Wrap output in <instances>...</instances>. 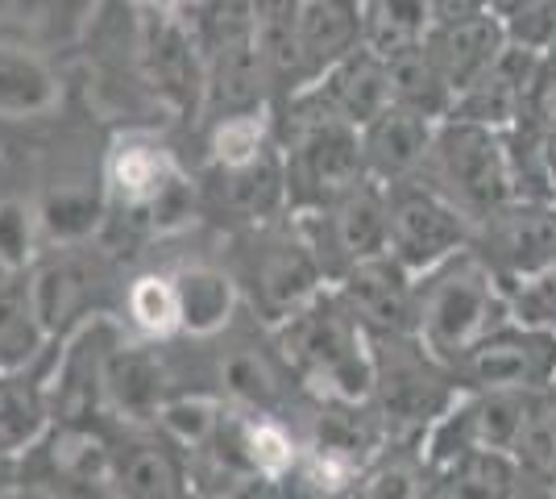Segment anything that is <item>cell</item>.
I'll use <instances>...</instances> for the list:
<instances>
[{"label":"cell","mask_w":556,"mask_h":499,"mask_svg":"<svg viewBox=\"0 0 556 499\" xmlns=\"http://www.w3.org/2000/svg\"><path fill=\"white\" fill-rule=\"evenodd\" d=\"M170 396L166 391L163 358L154 354V341L141 337H121L100 371V408L121 421V428L154 425L159 408Z\"/></svg>","instance_id":"obj_13"},{"label":"cell","mask_w":556,"mask_h":499,"mask_svg":"<svg viewBox=\"0 0 556 499\" xmlns=\"http://www.w3.org/2000/svg\"><path fill=\"white\" fill-rule=\"evenodd\" d=\"M553 391H556V387H553Z\"/></svg>","instance_id":"obj_53"},{"label":"cell","mask_w":556,"mask_h":499,"mask_svg":"<svg viewBox=\"0 0 556 499\" xmlns=\"http://www.w3.org/2000/svg\"><path fill=\"white\" fill-rule=\"evenodd\" d=\"M50 496L54 499H121V491H116L113 475H109V478H63V483L50 487Z\"/></svg>","instance_id":"obj_47"},{"label":"cell","mask_w":556,"mask_h":499,"mask_svg":"<svg viewBox=\"0 0 556 499\" xmlns=\"http://www.w3.org/2000/svg\"><path fill=\"white\" fill-rule=\"evenodd\" d=\"M507 296H510V316H515V321L556 333V262L544 266L532 279L515 284Z\"/></svg>","instance_id":"obj_45"},{"label":"cell","mask_w":556,"mask_h":499,"mask_svg":"<svg viewBox=\"0 0 556 499\" xmlns=\"http://www.w3.org/2000/svg\"><path fill=\"white\" fill-rule=\"evenodd\" d=\"M232 441H237V453L245 466H254L257 475L282 478L291 475V466L300 462V437L287 428V421L278 416H245L232 408Z\"/></svg>","instance_id":"obj_33"},{"label":"cell","mask_w":556,"mask_h":499,"mask_svg":"<svg viewBox=\"0 0 556 499\" xmlns=\"http://www.w3.org/2000/svg\"><path fill=\"white\" fill-rule=\"evenodd\" d=\"M282 171H287V200L291 213H312L332 196L366 179L362 163V129L328 113L312 92L287 96L282 117Z\"/></svg>","instance_id":"obj_3"},{"label":"cell","mask_w":556,"mask_h":499,"mask_svg":"<svg viewBox=\"0 0 556 499\" xmlns=\"http://www.w3.org/2000/svg\"><path fill=\"white\" fill-rule=\"evenodd\" d=\"M0 499H54V496H50V487H34V483H22V487H9V491H0Z\"/></svg>","instance_id":"obj_49"},{"label":"cell","mask_w":556,"mask_h":499,"mask_svg":"<svg viewBox=\"0 0 556 499\" xmlns=\"http://www.w3.org/2000/svg\"><path fill=\"white\" fill-rule=\"evenodd\" d=\"M332 287L370 337L416 333V275L394 254L353 262Z\"/></svg>","instance_id":"obj_12"},{"label":"cell","mask_w":556,"mask_h":499,"mask_svg":"<svg viewBox=\"0 0 556 499\" xmlns=\"http://www.w3.org/2000/svg\"><path fill=\"white\" fill-rule=\"evenodd\" d=\"M175 171L179 163L170 159L163 142H154L146 134H125V138H116L104 159V191H109L113 209L141 216Z\"/></svg>","instance_id":"obj_22"},{"label":"cell","mask_w":556,"mask_h":499,"mask_svg":"<svg viewBox=\"0 0 556 499\" xmlns=\"http://www.w3.org/2000/svg\"><path fill=\"white\" fill-rule=\"evenodd\" d=\"M303 92H312L328 113L349 121L353 129H366L370 121H378L391 109V67L374 50L357 47Z\"/></svg>","instance_id":"obj_18"},{"label":"cell","mask_w":556,"mask_h":499,"mask_svg":"<svg viewBox=\"0 0 556 499\" xmlns=\"http://www.w3.org/2000/svg\"><path fill=\"white\" fill-rule=\"evenodd\" d=\"M374 387L370 408L391 441H416L462 400L453 366L437 358L416 333L370 337Z\"/></svg>","instance_id":"obj_4"},{"label":"cell","mask_w":556,"mask_h":499,"mask_svg":"<svg viewBox=\"0 0 556 499\" xmlns=\"http://www.w3.org/2000/svg\"><path fill=\"white\" fill-rule=\"evenodd\" d=\"M42 446L50 450V475H54V483L113 475V441L92 425H54Z\"/></svg>","instance_id":"obj_38"},{"label":"cell","mask_w":556,"mask_h":499,"mask_svg":"<svg viewBox=\"0 0 556 499\" xmlns=\"http://www.w3.org/2000/svg\"><path fill=\"white\" fill-rule=\"evenodd\" d=\"M424 47L448 79L453 96H462L498 63V54L507 50V29L490 9H478V13H462V17H437Z\"/></svg>","instance_id":"obj_14"},{"label":"cell","mask_w":556,"mask_h":499,"mask_svg":"<svg viewBox=\"0 0 556 499\" xmlns=\"http://www.w3.org/2000/svg\"><path fill=\"white\" fill-rule=\"evenodd\" d=\"M490 13L515 47L548 50L556 42V0H490Z\"/></svg>","instance_id":"obj_44"},{"label":"cell","mask_w":556,"mask_h":499,"mask_svg":"<svg viewBox=\"0 0 556 499\" xmlns=\"http://www.w3.org/2000/svg\"><path fill=\"white\" fill-rule=\"evenodd\" d=\"M428 478L432 471L416 441H387L378 458L357 475L349 499H419Z\"/></svg>","instance_id":"obj_36"},{"label":"cell","mask_w":556,"mask_h":499,"mask_svg":"<svg viewBox=\"0 0 556 499\" xmlns=\"http://www.w3.org/2000/svg\"><path fill=\"white\" fill-rule=\"evenodd\" d=\"M138 221L150 229V238H179L200 221V188L191 184L184 166L159 188V196L146 204V213Z\"/></svg>","instance_id":"obj_43"},{"label":"cell","mask_w":556,"mask_h":499,"mask_svg":"<svg viewBox=\"0 0 556 499\" xmlns=\"http://www.w3.org/2000/svg\"><path fill=\"white\" fill-rule=\"evenodd\" d=\"M38 204V225H42V241L54 250H79L104 229V221L113 213V200L100 184H59L47 188Z\"/></svg>","instance_id":"obj_25"},{"label":"cell","mask_w":556,"mask_h":499,"mask_svg":"<svg viewBox=\"0 0 556 499\" xmlns=\"http://www.w3.org/2000/svg\"><path fill=\"white\" fill-rule=\"evenodd\" d=\"M328 284H337L353 262L387 254V188L370 175L332 196L312 213H291Z\"/></svg>","instance_id":"obj_6"},{"label":"cell","mask_w":556,"mask_h":499,"mask_svg":"<svg viewBox=\"0 0 556 499\" xmlns=\"http://www.w3.org/2000/svg\"><path fill=\"white\" fill-rule=\"evenodd\" d=\"M462 391H523L544 396L556 387V333L503 321L453 366Z\"/></svg>","instance_id":"obj_8"},{"label":"cell","mask_w":556,"mask_h":499,"mask_svg":"<svg viewBox=\"0 0 556 499\" xmlns=\"http://www.w3.org/2000/svg\"><path fill=\"white\" fill-rule=\"evenodd\" d=\"M125 325L138 333L141 341H170L179 337V296H175V279L146 271L134 284L125 287Z\"/></svg>","instance_id":"obj_37"},{"label":"cell","mask_w":556,"mask_h":499,"mask_svg":"<svg viewBox=\"0 0 556 499\" xmlns=\"http://www.w3.org/2000/svg\"><path fill=\"white\" fill-rule=\"evenodd\" d=\"M29 279V296H34V309H38V321L47 337H67L84 312V296H88V275L75 266L71 259H50V262H34V271H25Z\"/></svg>","instance_id":"obj_31"},{"label":"cell","mask_w":556,"mask_h":499,"mask_svg":"<svg viewBox=\"0 0 556 499\" xmlns=\"http://www.w3.org/2000/svg\"><path fill=\"white\" fill-rule=\"evenodd\" d=\"M113 483L121 499H187V458L154 425L125 428L113 441Z\"/></svg>","instance_id":"obj_15"},{"label":"cell","mask_w":556,"mask_h":499,"mask_svg":"<svg viewBox=\"0 0 556 499\" xmlns=\"http://www.w3.org/2000/svg\"><path fill=\"white\" fill-rule=\"evenodd\" d=\"M54 428V400L50 379L29 371L0 375V453H29L38 450Z\"/></svg>","instance_id":"obj_26"},{"label":"cell","mask_w":556,"mask_h":499,"mask_svg":"<svg viewBox=\"0 0 556 499\" xmlns=\"http://www.w3.org/2000/svg\"><path fill=\"white\" fill-rule=\"evenodd\" d=\"M387 428L374 416L370 404H337V400H316V412L303 433V450L341 466L345 475H362L378 450L387 446Z\"/></svg>","instance_id":"obj_16"},{"label":"cell","mask_w":556,"mask_h":499,"mask_svg":"<svg viewBox=\"0 0 556 499\" xmlns=\"http://www.w3.org/2000/svg\"><path fill=\"white\" fill-rule=\"evenodd\" d=\"M138 63L166 109L204 113V54L191 42L179 9L146 4L138 25Z\"/></svg>","instance_id":"obj_11"},{"label":"cell","mask_w":556,"mask_h":499,"mask_svg":"<svg viewBox=\"0 0 556 499\" xmlns=\"http://www.w3.org/2000/svg\"><path fill=\"white\" fill-rule=\"evenodd\" d=\"M503 321H510L507 287L473 250L416 279V337L448 366H457Z\"/></svg>","instance_id":"obj_2"},{"label":"cell","mask_w":556,"mask_h":499,"mask_svg":"<svg viewBox=\"0 0 556 499\" xmlns=\"http://www.w3.org/2000/svg\"><path fill=\"white\" fill-rule=\"evenodd\" d=\"M220 400L245 416H278L287 404V387L270 358L250 346H237L220 362Z\"/></svg>","instance_id":"obj_29"},{"label":"cell","mask_w":556,"mask_h":499,"mask_svg":"<svg viewBox=\"0 0 556 499\" xmlns=\"http://www.w3.org/2000/svg\"><path fill=\"white\" fill-rule=\"evenodd\" d=\"M416 179L428 184L437 196H444L473 225L494 213L498 204L515 200L503 129H486L473 121L448 117L437 125L428 159H424Z\"/></svg>","instance_id":"obj_5"},{"label":"cell","mask_w":556,"mask_h":499,"mask_svg":"<svg viewBox=\"0 0 556 499\" xmlns=\"http://www.w3.org/2000/svg\"><path fill=\"white\" fill-rule=\"evenodd\" d=\"M229 412L232 408L220 396H166L159 416H154V428L184 458H195V453H204L220 437Z\"/></svg>","instance_id":"obj_34"},{"label":"cell","mask_w":556,"mask_h":499,"mask_svg":"<svg viewBox=\"0 0 556 499\" xmlns=\"http://www.w3.org/2000/svg\"><path fill=\"white\" fill-rule=\"evenodd\" d=\"M441 475L453 478V487L465 499H515L523 491V483H528V475L515 462V453H503V450L465 453V458H457Z\"/></svg>","instance_id":"obj_39"},{"label":"cell","mask_w":556,"mask_h":499,"mask_svg":"<svg viewBox=\"0 0 556 499\" xmlns=\"http://www.w3.org/2000/svg\"><path fill=\"white\" fill-rule=\"evenodd\" d=\"M270 146H275V138H270V117L266 113H237V117L212 121V171L254 163L257 154H266Z\"/></svg>","instance_id":"obj_42"},{"label":"cell","mask_w":556,"mask_h":499,"mask_svg":"<svg viewBox=\"0 0 556 499\" xmlns=\"http://www.w3.org/2000/svg\"><path fill=\"white\" fill-rule=\"evenodd\" d=\"M170 279H175L179 325L187 337H220L229 329L237 309H241V284L229 271L208 266V262H187Z\"/></svg>","instance_id":"obj_24"},{"label":"cell","mask_w":556,"mask_h":499,"mask_svg":"<svg viewBox=\"0 0 556 499\" xmlns=\"http://www.w3.org/2000/svg\"><path fill=\"white\" fill-rule=\"evenodd\" d=\"M362 47V13L357 0H303L295 17V67L300 92L312 88L328 67H337Z\"/></svg>","instance_id":"obj_17"},{"label":"cell","mask_w":556,"mask_h":499,"mask_svg":"<svg viewBox=\"0 0 556 499\" xmlns=\"http://www.w3.org/2000/svg\"><path fill=\"white\" fill-rule=\"evenodd\" d=\"M254 229L262 234V241H257L254 259L245 262V279H250L257 316L275 329L278 321L303 309L316 291H325L328 279L291 213L282 216V225L270 221V225H254Z\"/></svg>","instance_id":"obj_9"},{"label":"cell","mask_w":556,"mask_h":499,"mask_svg":"<svg viewBox=\"0 0 556 499\" xmlns=\"http://www.w3.org/2000/svg\"><path fill=\"white\" fill-rule=\"evenodd\" d=\"M535 63H540V50L507 42V50L498 54V63L473 88H465L457 96L453 117L486 125V129H510L515 121L523 117V104H528V92H532L535 79Z\"/></svg>","instance_id":"obj_19"},{"label":"cell","mask_w":556,"mask_h":499,"mask_svg":"<svg viewBox=\"0 0 556 499\" xmlns=\"http://www.w3.org/2000/svg\"><path fill=\"white\" fill-rule=\"evenodd\" d=\"M270 92H275V79H270L257 38L220 50L204 63V113L212 121L237 117V113H266Z\"/></svg>","instance_id":"obj_20"},{"label":"cell","mask_w":556,"mask_h":499,"mask_svg":"<svg viewBox=\"0 0 556 499\" xmlns=\"http://www.w3.org/2000/svg\"><path fill=\"white\" fill-rule=\"evenodd\" d=\"M362 13V47L378 59H394L403 50L424 47L437 25V0H357Z\"/></svg>","instance_id":"obj_28"},{"label":"cell","mask_w":556,"mask_h":499,"mask_svg":"<svg viewBox=\"0 0 556 499\" xmlns=\"http://www.w3.org/2000/svg\"><path fill=\"white\" fill-rule=\"evenodd\" d=\"M42 225H38V204L25 196H0V262L25 275L42 254Z\"/></svg>","instance_id":"obj_41"},{"label":"cell","mask_w":556,"mask_h":499,"mask_svg":"<svg viewBox=\"0 0 556 499\" xmlns=\"http://www.w3.org/2000/svg\"><path fill=\"white\" fill-rule=\"evenodd\" d=\"M437 125L424 117H412L403 109H387L378 121H370L362 129V163L374 184L391 188L403 179H416L424 159H428V146H432Z\"/></svg>","instance_id":"obj_21"},{"label":"cell","mask_w":556,"mask_h":499,"mask_svg":"<svg viewBox=\"0 0 556 499\" xmlns=\"http://www.w3.org/2000/svg\"><path fill=\"white\" fill-rule=\"evenodd\" d=\"M387 67H391V104L394 109H403V113H412V117L432 121V125H441V121L453 117L457 96H453L448 79L441 75V67L432 63L428 47L403 50V54L387 59Z\"/></svg>","instance_id":"obj_30"},{"label":"cell","mask_w":556,"mask_h":499,"mask_svg":"<svg viewBox=\"0 0 556 499\" xmlns=\"http://www.w3.org/2000/svg\"><path fill=\"white\" fill-rule=\"evenodd\" d=\"M257 22V42L262 47H275V42H287L295 34V17H300L303 0H250Z\"/></svg>","instance_id":"obj_46"},{"label":"cell","mask_w":556,"mask_h":499,"mask_svg":"<svg viewBox=\"0 0 556 499\" xmlns=\"http://www.w3.org/2000/svg\"><path fill=\"white\" fill-rule=\"evenodd\" d=\"M515 499H556V487H548V483H523V491Z\"/></svg>","instance_id":"obj_50"},{"label":"cell","mask_w":556,"mask_h":499,"mask_svg":"<svg viewBox=\"0 0 556 499\" xmlns=\"http://www.w3.org/2000/svg\"><path fill=\"white\" fill-rule=\"evenodd\" d=\"M553 204H556V184H553Z\"/></svg>","instance_id":"obj_52"},{"label":"cell","mask_w":556,"mask_h":499,"mask_svg":"<svg viewBox=\"0 0 556 499\" xmlns=\"http://www.w3.org/2000/svg\"><path fill=\"white\" fill-rule=\"evenodd\" d=\"M469 246H473V221L457 213L428 184L403 179L387 188V254H394L416 279Z\"/></svg>","instance_id":"obj_7"},{"label":"cell","mask_w":556,"mask_h":499,"mask_svg":"<svg viewBox=\"0 0 556 499\" xmlns=\"http://www.w3.org/2000/svg\"><path fill=\"white\" fill-rule=\"evenodd\" d=\"M9 279H13V271H9L4 262H0V287H9Z\"/></svg>","instance_id":"obj_51"},{"label":"cell","mask_w":556,"mask_h":499,"mask_svg":"<svg viewBox=\"0 0 556 499\" xmlns=\"http://www.w3.org/2000/svg\"><path fill=\"white\" fill-rule=\"evenodd\" d=\"M179 17H184L195 50L204 54V63H208L212 54H220V50L241 47V42H254L257 38V22L250 0H184Z\"/></svg>","instance_id":"obj_35"},{"label":"cell","mask_w":556,"mask_h":499,"mask_svg":"<svg viewBox=\"0 0 556 499\" xmlns=\"http://www.w3.org/2000/svg\"><path fill=\"white\" fill-rule=\"evenodd\" d=\"M515 462L528 475V483L556 487V391H544L532 400L528 425L515 441Z\"/></svg>","instance_id":"obj_40"},{"label":"cell","mask_w":556,"mask_h":499,"mask_svg":"<svg viewBox=\"0 0 556 499\" xmlns=\"http://www.w3.org/2000/svg\"><path fill=\"white\" fill-rule=\"evenodd\" d=\"M419 499H465V496L453 487V478H448V475H432L428 483H424Z\"/></svg>","instance_id":"obj_48"},{"label":"cell","mask_w":556,"mask_h":499,"mask_svg":"<svg viewBox=\"0 0 556 499\" xmlns=\"http://www.w3.org/2000/svg\"><path fill=\"white\" fill-rule=\"evenodd\" d=\"M63 104V84L42 54L0 42V117L38 121Z\"/></svg>","instance_id":"obj_27"},{"label":"cell","mask_w":556,"mask_h":499,"mask_svg":"<svg viewBox=\"0 0 556 499\" xmlns=\"http://www.w3.org/2000/svg\"><path fill=\"white\" fill-rule=\"evenodd\" d=\"M270 333H275L282 366L307 396L337 400V404H370V333L345 309L332 284L316 291L287 321H278Z\"/></svg>","instance_id":"obj_1"},{"label":"cell","mask_w":556,"mask_h":499,"mask_svg":"<svg viewBox=\"0 0 556 499\" xmlns=\"http://www.w3.org/2000/svg\"><path fill=\"white\" fill-rule=\"evenodd\" d=\"M216 200L225 213L245 221V225H270V221H282L291 213L278 142L266 154H257L254 163L216 171Z\"/></svg>","instance_id":"obj_23"},{"label":"cell","mask_w":556,"mask_h":499,"mask_svg":"<svg viewBox=\"0 0 556 499\" xmlns=\"http://www.w3.org/2000/svg\"><path fill=\"white\" fill-rule=\"evenodd\" d=\"M469 250L486 262L498 275V284L510 291L515 284L532 279L556 262V204L515 196L473 225Z\"/></svg>","instance_id":"obj_10"},{"label":"cell","mask_w":556,"mask_h":499,"mask_svg":"<svg viewBox=\"0 0 556 499\" xmlns=\"http://www.w3.org/2000/svg\"><path fill=\"white\" fill-rule=\"evenodd\" d=\"M50 337L38 321L29 279L13 275L9 287H0V375L9 371H29L47 358Z\"/></svg>","instance_id":"obj_32"}]
</instances>
